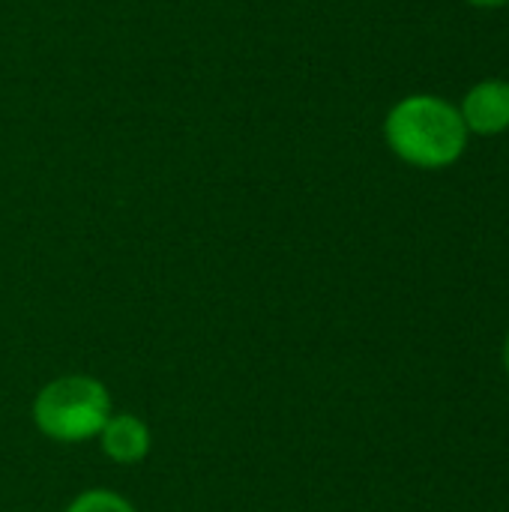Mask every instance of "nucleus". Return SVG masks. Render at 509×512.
Segmentation results:
<instances>
[{"instance_id":"obj_1","label":"nucleus","mask_w":509,"mask_h":512,"mask_svg":"<svg viewBox=\"0 0 509 512\" xmlns=\"http://www.w3.org/2000/svg\"><path fill=\"white\" fill-rule=\"evenodd\" d=\"M468 126L462 114L435 96H411L399 102L387 117L390 147L411 165L444 168L465 150Z\"/></svg>"},{"instance_id":"obj_2","label":"nucleus","mask_w":509,"mask_h":512,"mask_svg":"<svg viewBox=\"0 0 509 512\" xmlns=\"http://www.w3.org/2000/svg\"><path fill=\"white\" fill-rule=\"evenodd\" d=\"M36 423L54 441H84L108 423V393L93 378H60L36 399Z\"/></svg>"},{"instance_id":"obj_3","label":"nucleus","mask_w":509,"mask_h":512,"mask_svg":"<svg viewBox=\"0 0 509 512\" xmlns=\"http://www.w3.org/2000/svg\"><path fill=\"white\" fill-rule=\"evenodd\" d=\"M462 120L468 129L480 135H495L509 126V84L507 81H483L477 84L462 105Z\"/></svg>"},{"instance_id":"obj_4","label":"nucleus","mask_w":509,"mask_h":512,"mask_svg":"<svg viewBox=\"0 0 509 512\" xmlns=\"http://www.w3.org/2000/svg\"><path fill=\"white\" fill-rule=\"evenodd\" d=\"M102 447L114 462L132 465L150 447L147 426L138 417H114L102 426Z\"/></svg>"},{"instance_id":"obj_5","label":"nucleus","mask_w":509,"mask_h":512,"mask_svg":"<svg viewBox=\"0 0 509 512\" xmlns=\"http://www.w3.org/2000/svg\"><path fill=\"white\" fill-rule=\"evenodd\" d=\"M69 512H135L120 495H114V492H84Z\"/></svg>"},{"instance_id":"obj_6","label":"nucleus","mask_w":509,"mask_h":512,"mask_svg":"<svg viewBox=\"0 0 509 512\" xmlns=\"http://www.w3.org/2000/svg\"><path fill=\"white\" fill-rule=\"evenodd\" d=\"M468 3H474V6H504L509 0H468Z\"/></svg>"},{"instance_id":"obj_7","label":"nucleus","mask_w":509,"mask_h":512,"mask_svg":"<svg viewBox=\"0 0 509 512\" xmlns=\"http://www.w3.org/2000/svg\"><path fill=\"white\" fill-rule=\"evenodd\" d=\"M504 360H507V372H509V339H507V348H504Z\"/></svg>"}]
</instances>
